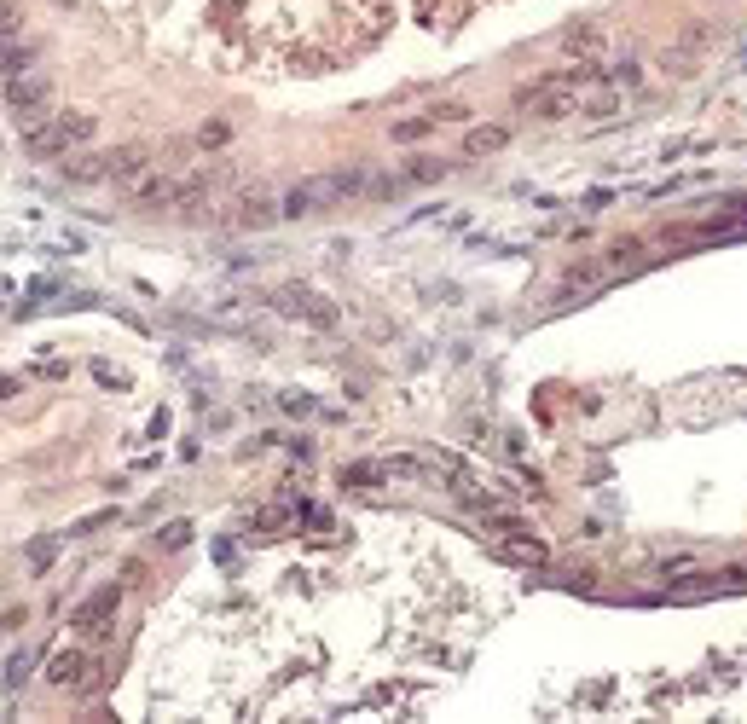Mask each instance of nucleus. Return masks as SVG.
<instances>
[{
    "mask_svg": "<svg viewBox=\"0 0 747 724\" xmlns=\"http://www.w3.org/2000/svg\"><path fill=\"white\" fill-rule=\"evenodd\" d=\"M435 128H441L435 116H406V122H394V140L406 145V140H423V134H435Z\"/></svg>",
    "mask_w": 747,
    "mask_h": 724,
    "instance_id": "obj_17",
    "label": "nucleus"
},
{
    "mask_svg": "<svg viewBox=\"0 0 747 724\" xmlns=\"http://www.w3.org/2000/svg\"><path fill=\"white\" fill-rule=\"evenodd\" d=\"M446 174V163H412L406 168V180H441Z\"/></svg>",
    "mask_w": 747,
    "mask_h": 724,
    "instance_id": "obj_21",
    "label": "nucleus"
},
{
    "mask_svg": "<svg viewBox=\"0 0 747 724\" xmlns=\"http://www.w3.org/2000/svg\"><path fill=\"white\" fill-rule=\"evenodd\" d=\"M145 168H151V151H145V145H116V151H99V157L70 163V180H139Z\"/></svg>",
    "mask_w": 747,
    "mask_h": 724,
    "instance_id": "obj_3",
    "label": "nucleus"
},
{
    "mask_svg": "<svg viewBox=\"0 0 747 724\" xmlns=\"http://www.w3.org/2000/svg\"><path fill=\"white\" fill-rule=\"evenodd\" d=\"M53 557H58V539H35V545H29V562H35V568H47Z\"/></svg>",
    "mask_w": 747,
    "mask_h": 724,
    "instance_id": "obj_20",
    "label": "nucleus"
},
{
    "mask_svg": "<svg viewBox=\"0 0 747 724\" xmlns=\"http://www.w3.org/2000/svg\"><path fill=\"white\" fill-rule=\"evenodd\" d=\"M58 6H76V0H58Z\"/></svg>",
    "mask_w": 747,
    "mask_h": 724,
    "instance_id": "obj_23",
    "label": "nucleus"
},
{
    "mask_svg": "<svg viewBox=\"0 0 747 724\" xmlns=\"http://www.w3.org/2000/svg\"><path fill=\"white\" fill-rule=\"evenodd\" d=\"M226 134H232V128H226V122H209V128H203V134H197V140H203V145H226Z\"/></svg>",
    "mask_w": 747,
    "mask_h": 724,
    "instance_id": "obj_22",
    "label": "nucleus"
},
{
    "mask_svg": "<svg viewBox=\"0 0 747 724\" xmlns=\"http://www.w3.org/2000/svg\"><path fill=\"white\" fill-rule=\"evenodd\" d=\"M273 307L284 313V319L313 325V331H331V325H336V307L325 302L319 290H307V284H284V290H273Z\"/></svg>",
    "mask_w": 747,
    "mask_h": 724,
    "instance_id": "obj_5",
    "label": "nucleus"
},
{
    "mask_svg": "<svg viewBox=\"0 0 747 724\" xmlns=\"http://www.w3.org/2000/svg\"><path fill=\"white\" fill-rule=\"evenodd\" d=\"M29 667H35V655H29V649H18V655L6 661V690H18V684L29 678Z\"/></svg>",
    "mask_w": 747,
    "mask_h": 724,
    "instance_id": "obj_18",
    "label": "nucleus"
},
{
    "mask_svg": "<svg viewBox=\"0 0 747 724\" xmlns=\"http://www.w3.org/2000/svg\"><path fill=\"white\" fill-rule=\"evenodd\" d=\"M487 0H215L209 24L238 41V53L284 64V70H325L377 47L400 18L412 24H458Z\"/></svg>",
    "mask_w": 747,
    "mask_h": 724,
    "instance_id": "obj_1",
    "label": "nucleus"
},
{
    "mask_svg": "<svg viewBox=\"0 0 747 724\" xmlns=\"http://www.w3.org/2000/svg\"><path fill=\"white\" fill-rule=\"evenodd\" d=\"M87 140H93V116L64 111L58 122H47V128L29 134V151H35V157H64V151H76V145H87Z\"/></svg>",
    "mask_w": 747,
    "mask_h": 724,
    "instance_id": "obj_4",
    "label": "nucleus"
},
{
    "mask_svg": "<svg viewBox=\"0 0 747 724\" xmlns=\"http://www.w3.org/2000/svg\"><path fill=\"white\" fill-rule=\"evenodd\" d=\"M609 279V267L603 261H585V267H568L562 279H556V302H580V296H591L597 284Z\"/></svg>",
    "mask_w": 747,
    "mask_h": 724,
    "instance_id": "obj_9",
    "label": "nucleus"
},
{
    "mask_svg": "<svg viewBox=\"0 0 747 724\" xmlns=\"http://www.w3.org/2000/svg\"><path fill=\"white\" fill-rule=\"evenodd\" d=\"M6 105L18 116H47V105H53V76H41V70L12 76V82H6Z\"/></svg>",
    "mask_w": 747,
    "mask_h": 724,
    "instance_id": "obj_7",
    "label": "nucleus"
},
{
    "mask_svg": "<svg viewBox=\"0 0 747 724\" xmlns=\"http://www.w3.org/2000/svg\"><path fill=\"white\" fill-rule=\"evenodd\" d=\"M186 539H192V528H186V522H168V528H163V539H157V545H163V551H180Z\"/></svg>",
    "mask_w": 747,
    "mask_h": 724,
    "instance_id": "obj_19",
    "label": "nucleus"
},
{
    "mask_svg": "<svg viewBox=\"0 0 747 724\" xmlns=\"http://www.w3.org/2000/svg\"><path fill=\"white\" fill-rule=\"evenodd\" d=\"M278 203L284 197L273 186H244V192L232 197V226H244V232H261V226L278 221Z\"/></svg>",
    "mask_w": 747,
    "mask_h": 724,
    "instance_id": "obj_6",
    "label": "nucleus"
},
{
    "mask_svg": "<svg viewBox=\"0 0 747 724\" xmlns=\"http://www.w3.org/2000/svg\"><path fill=\"white\" fill-rule=\"evenodd\" d=\"M637 261H643V244H637V238H620V244H609V255H603L609 273H632Z\"/></svg>",
    "mask_w": 747,
    "mask_h": 724,
    "instance_id": "obj_15",
    "label": "nucleus"
},
{
    "mask_svg": "<svg viewBox=\"0 0 747 724\" xmlns=\"http://www.w3.org/2000/svg\"><path fill=\"white\" fill-rule=\"evenodd\" d=\"M116 597H122L116 585H111V591H99V597H87L70 626H76V632H105V626H111V614H116Z\"/></svg>",
    "mask_w": 747,
    "mask_h": 724,
    "instance_id": "obj_10",
    "label": "nucleus"
},
{
    "mask_svg": "<svg viewBox=\"0 0 747 724\" xmlns=\"http://www.w3.org/2000/svg\"><path fill=\"white\" fill-rule=\"evenodd\" d=\"M400 192V180H388L377 168H336V174H313L302 180L296 192H284L278 203V215L284 221H302L313 209H325V203H354V197H394Z\"/></svg>",
    "mask_w": 747,
    "mask_h": 724,
    "instance_id": "obj_2",
    "label": "nucleus"
},
{
    "mask_svg": "<svg viewBox=\"0 0 747 724\" xmlns=\"http://www.w3.org/2000/svg\"><path fill=\"white\" fill-rule=\"evenodd\" d=\"M504 145H510V128H504V122H481V128L464 134V157H493Z\"/></svg>",
    "mask_w": 747,
    "mask_h": 724,
    "instance_id": "obj_11",
    "label": "nucleus"
},
{
    "mask_svg": "<svg viewBox=\"0 0 747 724\" xmlns=\"http://www.w3.org/2000/svg\"><path fill=\"white\" fill-rule=\"evenodd\" d=\"M504 539H510L504 551H510V557H516V562H527V568H545V562H551V551H545V545H539V539H533V533H527V528L504 533Z\"/></svg>",
    "mask_w": 747,
    "mask_h": 724,
    "instance_id": "obj_14",
    "label": "nucleus"
},
{
    "mask_svg": "<svg viewBox=\"0 0 747 724\" xmlns=\"http://www.w3.org/2000/svg\"><path fill=\"white\" fill-rule=\"evenodd\" d=\"M82 678H93V655L87 649H58L47 661V684H58V690H76Z\"/></svg>",
    "mask_w": 747,
    "mask_h": 724,
    "instance_id": "obj_8",
    "label": "nucleus"
},
{
    "mask_svg": "<svg viewBox=\"0 0 747 724\" xmlns=\"http://www.w3.org/2000/svg\"><path fill=\"white\" fill-rule=\"evenodd\" d=\"M35 58H41L35 41H6V47H0V76H6V82L24 76V70H35Z\"/></svg>",
    "mask_w": 747,
    "mask_h": 724,
    "instance_id": "obj_12",
    "label": "nucleus"
},
{
    "mask_svg": "<svg viewBox=\"0 0 747 724\" xmlns=\"http://www.w3.org/2000/svg\"><path fill=\"white\" fill-rule=\"evenodd\" d=\"M6 41H24V12L12 6V0H0V47Z\"/></svg>",
    "mask_w": 747,
    "mask_h": 724,
    "instance_id": "obj_16",
    "label": "nucleus"
},
{
    "mask_svg": "<svg viewBox=\"0 0 747 724\" xmlns=\"http://www.w3.org/2000/svg\"><path fill=\"white\" fill-rule=\"evenodd\" d=\"M603 41H609V35H603L597 24H574L568 35H562V53H574V58H597V53H603Z\"/></svg>",
    "mask_w": 747,
    "mask_h": 724,
    "instance_id": "obj_13",
    "label": "nucleus"
}]
</instances>
